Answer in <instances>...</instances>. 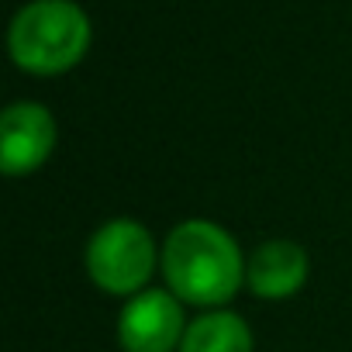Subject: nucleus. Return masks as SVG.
I'll return each instance as SVG.
<instances>
[{"label":"nucleus","instance_id":"nucleus-7","mask_svg":"<svg viewBox=\"0 0 352 352\" xmlns=\"http://www.w3.org/2000/svg\"><path fill=\"white\" fill-rule=\"evenodd\" d=\"M252 349L256 342L245 318L225 307H214L201 314L194 324H187V335L180 345V352H252Z\"/></svg>","mask_w":352,"mask_h":352},{"label":"nucleus","instance_id":"nucleus-1","mask_svg":"<svg viewBox=\"0 0 352 352\" xmlns=\"http://www.w3.org/2000/svg\"><path fill=\"white\" fill-rule=\"evenodd\" d=\"M166 290L194 307H221L245 283V256L239 242L214 221L190 218L180 221L159 256Z\"/></svg>","mask_w":352,"mask_h":352},{"label":"nucleus","instance_id":"nucleus-2","mask_svg":"<svg viewBox=\"0 0 352 352\" xmlns=\"http://www.w3.org/2000/svg\"><path fill=\"white\" fill-rule=\"evenodd\" d=\"M11 59L35 76L73 69L90 49V18L73 0H32L8 32Z\"/></svg>","mask_w":352,"mask_h":352},{"label":"nucleus","instance_id":"nucleus-3","mask_svg":"<svg viewBox=\"0 0 352 352\" xmlns=\"http://www.w3.org/2000/svg\"><path fill=\"white\" fill-rule=\"evenodd\" d=\"M83 263H87V276L104 294L135 297L148 283L159 256L145 225L131 218H111L90 235Z\"/></svg>","mask_w":352,"mask_h":352},{"label":"nucleus","instance_id":"nucleus-6","mask_svg":"<svg viewBox=\"0 0 352 352\" xmlns=\"http://www.w3.org/2000/svg\"><path fill=\"white\" fill-rule=\"evenodd\" d=\"M307 252L290 239H270L252 249L245 263V287L259 300H287L307 283Z\"/></svg>","mask_w":352,"mask_h":352},{"label":"nucleus","instance_id":"nucleus-4","mask_svg":"<svg viewBox=\"0 0 352 352\" xmlns=\"http://www.w3.org/2000/svg\"><path fill=\"white\" fill-rule=\"evenodd\" d=\"M184 300L173 290L135 294L118 318V342L124 352H173L184 345Z\"/></svg>","mask_w":352,"mask_h":352},{"label":"nucleus","instance_id":"nucleus-5","mask_svg":"<svg viewBox=\"0 0 352 352\" xmlns=\"http://www.w3.org/2000/svg\"><path fill=\"white\" fill-rule=\"evenodd\" d=\"M56 118L35 100H18L0 114V169L8 176H28L42 169L56 148Z\"/></svg>","mask_w":352,"mask_h":352}]
</instances>
